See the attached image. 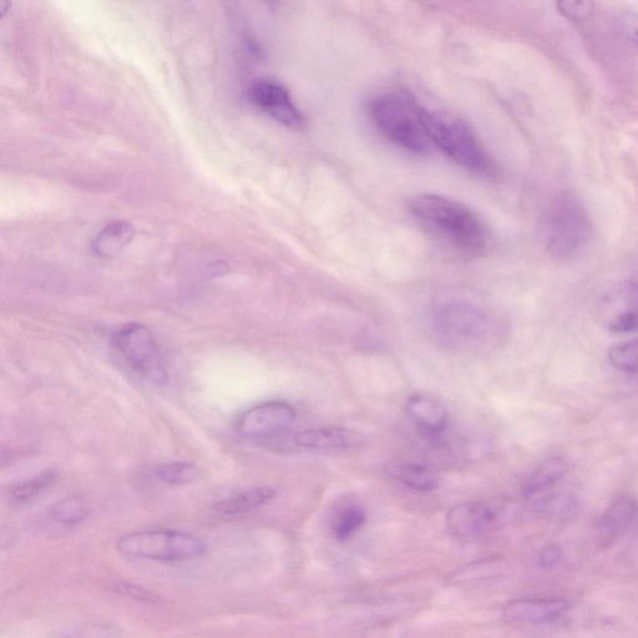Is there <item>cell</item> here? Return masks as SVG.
<instances>
[{"instance_id":"obj_1","label":"cell","mask_w":638,"mask_h":638,"mask_svg":"<svg viewBox=\"0 0 638 638\" xmlns=\"http://www.w3.org/2000/svg\"><path fill=\"white\" fill-rule=\"evenodd\" d=\"M430 331L440 346L462 354H485L503 344L508 326L504 318L465 292L445 293L429 311Z\"/></svg>"},{"instance_id":"obj_2","label":"cell","mask_w":638,"mask_h":638,"mask_svg":"<svg viewBox=\"0 0 638 638\" xmlns=\"http://www.w3.org/2000/svg\"><path fill=\"white\" fill-rule=\"evenodd\" d=\"M409 207L423 230L450 250L470 257L488 251V226L470 207L449 197L433 194L414 197Z\"/></svg>"},{"instance_id":"obj_3","label":"cell","mask_w":638,"mask_h":638,"mask_svg":"<svg viewBox=\"0 0 638 638\" xmlns=\"http://www.w3.org/2000/svg\"><path fill=\"white\" fill-rule=\"evenodd\" d=\"M541 232L550 256L558 261H567L587 246L592 225L579 199L570 192H559L543 212Z\"/></svg>"},{"instance_id":"obj_4","label":"cell","mask_w":638,"mask_h":638,"mask_svg":"<svg viewBox=\"0 0 638 638\" xmlns=\"http://www.w3.org/2000/svg\"><path fill=\"white\" fill-rule=\"evenodd\" d=\"M420 119L432 144L458 165L480 176H495L496 162L462 120L445 119L419 106Z\"/></svg>"},{"instance_id":"obj_5","label":"cell","mask_w":638,"mask_h":638,"mask_svg":"<svg viewBox=\"0 0 638 638\" xmlns=\"http://www.w3.org/2000/svg\"><path fill=\"white\" fill-rule=\"evenodd\" d=\"M371 116L376 128L398 148L408 153H428L432 141L420 119L419 105L398 95H383L373 101Z\"/></svg>"},{"instance_id":"obj_6","label":"cell","mask_w":638,"mask_h":638,"mask_svg":"<svg viewBox=\"0 0 638 638\" xmlns=\"http://www.w3.org/2000/svg\"><path fill=\"white\" fill-rule=\"evenodd\" d=\"M116 549L128 558L153 561H186L199 558L207 545L199 536L179 530L155 529L121 536Z\"/></svg>"},{"instance_id":"obj_7","label":"cell","mask_w":638,"mask_h":638,"mask_svg":"<svg viewBox=\"0 0 638 638\" xmlns=\"http://www.w3.org/2000/svg\"><path fill=\"white\" fill-rule=\"evenodd\" d=\"M111 344L131 371L155 386L169 382V371L158 342L150 329L139 323L126 324L113 334Z\"/></svg>"},{"instance_id":"obj_8","label":"cell","mask_w":638,"mask_h":638,"mask_svg":"<svg viewBox=\"0 0 638 638\" xmlns=\"http://www.w3.org/2000/svg\"><path fill=\"white\" fill-rule=\"evenodd\" d=\"M515 513L516 506L509 500L473 501L450 509L447 526L460 539H477L504 528Z\"/></svg>"},{"instance_id":"obj_9","label":"cell","mask_w":638,"mask_h":638,"mask_svg":"<svg viewBox=\"0 0 638 638\" xmlns=\"http://www.w3.org/2000/svg\"><path fill=\"white\" fill-rule=\"evenodd\" d=\"M597 319L611 333L638 332V282L617 283L600 297Z\"/></svg>"},{"instance_id":"obj_10","label":"cell","mask_w":638,"mask_h":638,"mask_svg":"<svg viewBox=\"0 0 638 638\" xmlns=\"http://www.w3.org/2000/svg\"><path fill=\"white\" fill-rule=\"evenodd\" d=\"M296 418V410L291 404L273 400L243 412L237 419L236 430L248 439H265L285 432Z\"/></svg>"},{"instance_id":"obj_11","label":"cell","mask_w":638,"mask_h":638,"mask_svg":"<svg viewBox=\"0 0 638 638\" xmlns=\"http://www.w3.org/2000/svg\"><path fill=\"white\" fill-rule=\"evenodd\" d=\"M248 100L262 113L288 129H301L305 123L291 94L288 93L285 86L276 80L260 79L255 81L248 89Z\"/></svg>"},{"instance_id":"obj_12","label":"cell","mask_w":638,"mask_h":638,"mask_svg":"<svg viewBox=\"0 0 638 638\" xmlns=\"http://www.w3.org/2000/svg\"><path fill=\"white\" fill-rule=\"evenodd\" d=\"M569 602L562 599H520L510 601L503 609V619L511 624H551L569 611Z\"/></svg>"},{"instance_id":"obj_13","label":"cell","mask_w":638,"mask_h":638,"mask_svg":"<svg viewBox=\"0 0 638 638\" xmlns=\"http://www.w3.org/2000/svg\"><path fill=\"white\" fill-rule=\"evenodd\" d=\"M638 518V503L629 494L620 495L610 504L597 523L600 546H611Z\"/></svg>"},{"instance_id":"obj_14","label":"cell","mask_w":638,"mask_h":638,"mask_svg":"<svg viewBox=\"0 0 638 638\" xmlns=\"http://www.w3.org/2000/svg\"><path fill=\"white\" fill-rule=\"evenodd\" d=\"M409 418L425 437L438 439L448 427V410L438 400L413 396L405 405Z\"/></svg>"},{"instance_id":"obj_15","label":"cell","mask_w":638,"mask_h":638,"mask_svg":"<svg viewBox=\"0 0 638 638\" xmlns=\"http://www.w3.org/2000/svg\"><path fill=\"white\" fill-rule=\"evenodd\" d=\"M363 437L347 428H313L303 430L296 437L298 447L316 450H337L357 447Z\"/></svg>"},{"instance_id":"obj_16","label":"cell","mask_w":638,"mask_h":638,"mask_svg":"<svg viewBox=\"0 0 638 638\" xmlns=\"http://www.w3.org/2000/svg\"><path fill=\"white\" fill-rule=\"evenodd\" d=\"M276 490L268 488V486H260V488H252L230 498L217 501L212 510L217 515L225 516V518H236L252 513L258 509L270 504L276 498Z\"/></svg>"},{"instance_id":"obj_17","label":"cell","mask_w":638,"mask_h":638,"mask_svg":"<svg viewBox=\"0 0 638 638\" xmlns=\"http://www.w3.org/2000/svg\"><path fill=\"white\" fill-rule=\"evenodd\" d=\"M134 227L129 222L114 221L106 225L93 241V251L101 258L119 255L133 241Z\"/></svg>"},{"instance_id":"obj_18","label":"cell","mask_w":638,"mask_h":638,"mask_svg":"<svg viewBox=\"0 0 638 638\" xmlns=\"http://www.w3.org/2000/svg\"><path fill=\"white\" fill-rule=\"evenodd\" d=\"M389 474L408 488L415 491H432L440 484V475L428 464L409 462L394 465Z\"/></svg>"},{"instance_id":"obj_19","label":"cell","mask_w":638,"mask_h":638,"mask_svg":"<svg viewBox=\"0 0 638 638\" xmlns=\"http://www.w3.org/2000/svg\"><path fill=\"white\" fill-rule=\"evenodd\" d=\"M567 473V464L560 458H551L541 463L525 481L524 495L535 499L548 493Z\"/></svg>"},{"instance_id":"obj_20","label":"cell","mask_w":638,"mask_h":638,"mask_svg":"<svg viewBox=\"0 0 638 638\" xmlns=\"http://www.w3.org/2000/svg\"><path fill=\"white\" fill-rule=\"evenodd\" d=\"M89 515V505L79 495H72L59 500L58 503H55L49 509L50 519L59 525L65 526V528H73V526L84 523L89 518Z\"/></svg>"},{"instance_id":"obj_21","label":"cell","mask_w":638,"mask_h":638,"mask_svg":"<svg viewBox=\"0 0 638 638\" xmlns=\"http://www.w3.org/2000/svg\"><path fill=\"white\" fill-rule=\"evenodd\" d=\"M366 510L358 504H348L337 511L332 520V533L338 541L352 539L366 524Z\"/></svg>"},{"instance_id":"obj_22","label":"cell","mask_w":638,"mask_h":638,"mask_svg":"<svg viewBox=\"0 0 638 638\" xmlns=\"http://www.w3.org/2000/svg\"><path fill=\"white\" fill-rule=\"evenodd\" d=\"M154 478L162 484L170 486L186 485L199 477L200 470L196 465L186 462L161 464L154 469Z\"/></svg>"},{"instance_id":"obj_23","label":"cell","mask_w":638,"mask_h":638,"mask_svg":"<svg viewBox=\"0 0 638 638\" xmlns=\"http://www.w3.org/2000/svg\"><path fill=\"white\" fill-rule=\"evenodd\" d=\"M611 366L627 376H638V339L615 344L610 348Z\"/></svg>"},{"instance_id":"obj_24","label":"cell","mask_w":638,"mask_h":638,"mask_svg":"<svg viewBox=\"0 0 638 638\" xmlns=\"http://www.w3.org/2000/svg\"><path fill=\"white\" fill-rule=\"evenodd\" d=\"M58 479L57 472L47 470L32 479L24 480L22 483L15 485L12 489V499L17 503H27L29 500L37 498L40 493L47 490Z\"/></svg>"},{"instance_id":"obj_25","label":"cell","mask_w":638,"mask_h":638,"mask_svg":"<svg viewBox=\"0 0 638 638\" xmlns=\"http://www.w3.org/2000/svg\"><path fill=\"white\" fill-rule=\"evenodd\" d=\"M556 7L571 22H587L595 12L594 0H556Z\"/></svg>"},{"instance_id":"obj_26","label":"cell","mask_w":638,"mask_h":638,"mask_svg":"<svg viewBox=\"0 0 638 638\" xmlns=\"http://www.w3.org/2000/svg\"><path fill=\"white\" fill-rule=\"evenodd\" d=\"M617 29L622 37L638 45V13H624L617 19Z\"/></svg>"},{"instance_id":"obj_27","label":"cell","mask_w":638,"mask_h":638,"mask_svg":"<svg viewBox=\"0 0 638 638\" xmlns=\"http://www.w3.org/2000/svg\"><path fill=\"white\" fill-rule=\"evenodd\" d=\"M116 590L121 592L123 595L131 597V599L148 602V604H158V602L161 601L159 596H156L153 592L143 589V587L120 584L116 587Z\"/></svg>"},{"instance_id":"obj_28","label":"cell","mask_w":638,"mask_h":638,"mask_svg":"<svg viewBox=\"0 0 638 638\" xmlns=\"http://www.w3.org/2000/svg\"><path fill=\"white\" fill-rule=\"evenodd\" d=\"M561 559V551L558 548H554V546H550V548L546 549L540 555L541 565L545 567H553L555 564Z\"/></svg>"},{"instance_id":"obj_29","label":"cell","mask_w":638,"mask_h":638,"mask_svg":"<svg viewBox=\"0 0 638 638\" xmlns=\"http://www.w3.org/2000/svg\"><path fill=\"white\" fill-rule=\"evenodd\" d=\"M263 3H266L268 7L276 8L278 4H280L281 0H262Z\"/></svg>"}]
</instances>
